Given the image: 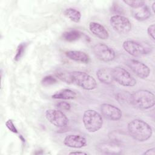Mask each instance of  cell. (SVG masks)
I'll use <instances>...</instances> for the list:
<instances>
[{"label":"cell","instance_id":"cell-21","mask_svg":"<svg viewBox=\"0 0 155 155\" xmlns=\"http://www.w3.org/2000/svg\"><path fill=\"white\" fill-rule=\"evenodd\" d=\"M124 136L125 135H124L120 131L113 130L109 133L108 137L111 140V141L119 143V142H120L123 140Z\"/></svg>","mask_w":155,"mask_h":155},{"label":"cell","instance_id":"cell-15","mask_svg":"<svg viewBox=\"0 0 155 155\" xmlns=\"http://www.w3.org/2000/svg\"><path fill=\"white\" fill-rule=\"evenodd\" d=\"M96 76L100 82L105 84H110L114 81L112 75V69L109 67L99 68L96 71Z\"/></svg>","mask_w":155,"mask_h":155},{"label":"cell","instance_id":"cell-26","mask_svg":"<svg viewBox=\"0 0 155 155\" xmlns=\"http://www.w3.org/2000/svg\"><path fill=\"white\" fill-rule=\"evenodd\" d=\"M56 107L59 110H66V111L70 110L71 108L70 104L68 102H65V101H60L57 102L56 104Z\"/></svg>","mask_w":155,"mask_h":155},{"label":"cell","instance_id":"cell-30","mask_svg":"<svg viewBox=\"0 0 155 155\" xmlns=\"http://www.w3.org/2000/svg\"><path fill=\"white\" fill-rule=\"evenodd\" d=\"M70 154H87V153L83 151H72L69 153Z\"/></svg>","mask_w":155,"mask_h":155},{"label":"cell","instance_id":"cell-31","mask_svg":"<svg viewBox=\"0 0 155 155\" xmlns=\"http://www.w3.org/2000/svg\"><path fill=\"white\" fill-rule=\"evenodd\" d=\"M151 8H152L153 12L154 13V12H155V2H154L153 3V4L151 5Z\"/></svg>","mask_w":155,"mask_h":155},{"label":"cell","instance_id":"cell-24","mask_svg":"<svg viewBox=\"0 0 155 155\" xmlns=\"http://www.w3.org/2000/svg\"><path fill=\"white\" fill-rule=\"evenodd\" d=\"M26 45H27L26 43H21L18 46V48L16 50V53L14 57L15 61H18L21 59V58L22 56V55L24 53Z\"/></svg>","mask_w":155,"mask_h":155},{"label":"cell","instance_id":"cell-28","mask_svg":"<svg viewBox=\"0 0 155 155\" xmlns=\"http://www.w3.org/2000/svg\"><path fill=\"white\" fill-rule=\"evenodd\" d=\"M154 28H155L154 24L150 25L147 28L148 35L153 41H154Z\"/></svg>","mask_w":155,"mask_h":155},{"label":"cell","instance_id":"cell-14","mask_svg":"<svg viewBox=\"0 0 155 155\" xmlns=\"http://www.w3.org/2000/svg\"><path fill=\"white\" fill-rule=\"evenodd\" d=\"M88 27L89 30L92 34L99 39L105 40L108 38L109 33L102 24L95 22H91L89 24Z\"/></svg>","mask_w":155,"mask_h":155},{"label":"cell","instance_id":"cell-10","mask_svg":"<svg viewBox=\"0 0 155 155\" xmlns=\"http://www.w3.org/2000/svg\"><path fill=\"white\" fill-rule=\"evenodd\" d=\"M127 65L140 78L146 79L150 74L149 67L145 64L135 59H130L126 62Z\"/></svg>","mask_w":155,"mask_h":155},{"label":"cell","instance_id":"cell-7","mask_svg":"<svg viewBox=\"0 0 155 155\" xmlns=\"http://www.w3.org/2000/svg\"><path fill=\"white\" fill-rule=\"evenodd\" d=\"M45 116L50 123L56 127H64L68 123V119L60 110H47L45 112Z\"/></svg>","mask_w":155,"mask_h":155},{"label":"cell","instance_id":"cell-2","mask_svg":"<svg viewBox=\"0 0 155 155\" xmlns=\"http://www.w3.org/2000/svg\"><path fill=\"white\" fill-rule=\"evenodd\" d=\"M130 102L136 108L147 110L154 107L155 97L154 94L148 90H139L131 94Z\"/></svg>","mask_w":155,"mask_h":155},{"label":"cell","instance_id":"cell-3","mask_svg":"<svg viewBox=\"0 0 155 155\" xmlns=\"http://www.w3.org/2000/svg\"><path fill=\"white\" fill-rule=\"evenodd\" d=\"M82 122L85 129L90 133L97 131L103 125L102 116L93 110H87L84 111Z\"/></svg>","mask_w":155,"mask_h":155},{"label":"cell","instance_id":"cell-23","mask_svg":"<svg viewBox=\"0 0 155 155\" xmlns=\"http://www.w3.org/2000/svg\"><path fill=\"white\" fill-rule=\"evenodd\" d=\"M123 2L134 8H139L145 5V1L141 0H124Z\"/></svg>","mask_w":155,"mask_h":155},{"label":"cell","instance_id":"cell-22","mask_svg":"<svg viewBox=\"0 0 155 155\" xmlns=\"http://www.w3.org/2000/svg\"><path fill=\"white\" fill-rule=\"evenodd\" d=\"M56 76L58 79H59L61 81L63 82H65L68 84L71 83L70 72H67L65 71H58V73H56Z\"/></svg>","mask_w":155,"mask_h":155},{"label":"cell","instance_id":"cell-17","mask_svg":"<svg viewBox=\"0 0 155 155\" xmlns=\"http://www.w3.org/2000/svg\"><path fill=\"white\" fill-rule=\"evenodd\" d=\"M51 97L55 99L71 100L74 99L76 97V93L70 89L64 88L56 91Z\"/></svg>","mask_w":155,"mask_h":155},{"label":"cell","instance_id":"cell-13","mask_svg":"<svg viewBox=\"0 0 155 155\" xmlns=\"http://www.w3.org/2000/svg\"><path fill=\"white\" fill-rule=\"evenodd\" d=\"M64 143L70 148H81L85 147L87 144V139L82 136L79 134H69L64 139Z\"/></svg>","mask_w":155,"mask_h":155},{"label":"cell","instance_id":"cell-6","mask_svg":"<svg viewBox=\"0 0 155 155\" xmlns=\"http://www.w3.org/2000/svg\"><path fill=\"white\" fill-rule=\"evenodd\" d=\"M110 22L111 27L120 34H127L131 30V24L130 20L122 15H116L110 18Z\"/></svg>","mask_w":155,"mask_h":155},{"label":"cell","instance_id":"cell-18","mask_svg":"<svg viewBox=\"0 0 155 155\" xmlns=\"http://www.w3.org/2000/svg\"><path fill=\"white\" fill-rule=\"evenodd\" d=\"M137 9L138 10H136L133 13V16L137 21H145L151 16V13L149 7L147 5H144L142 7Z\"/></svg>","mask_w":155,"mask_h":155},{"label":"cell","instance_id":"cell-5","mask_svg":"<svg viewBox=\"0 0 155 155\" xmlns=\"http://www.w3.org/2000/svg\"><path fill=\"white\" fill-rule=\"evenodd\" d=\"M112 75L114 81L125 87H133L136 84V79L125 68L116 67L112 69Z\"/></svg>","mask_w":155,"mask_h":155},{"label":"cell","instance_id":"cell-27","mask_svg":"<svg viewBox=\"0 0 155 155\" xmlns=\"http://www.w3.org/2000/svg\"><path fill=\"white\" fill-rule=\"evenodd\" d=\"M5 125L7 127V128L11 131L12 132L14 133H18V130L15 127V125L13 124L12 120L11 119H8L6 122H5Z\"/></svg>","mask_w":155,"mask_h":155},{"label":"cell","instance_id":"cell-29","mask_svg":"<svg viewBox=\"0 0 155 155\" xmlns=\"http://www.w3.org/2000/svg\"><path fill=\"white\" fill-rule=\"evenodd\" d=\"M154 148H152L150 149L147 150L146 151L143 153V154H148V155H154L155 154Z\"/></svg>","mask_w":155,"mask_h":155},{"label":"cell","instance_id":"cell-20","mask_svg":"<svg viewBox=\"0 0 155 155\" xmlns=\"http://www.w3.org/2000/svg\"><path fill=\"white\" fill-rule=\"evenodd\" d=\"M64 15L74 22H79L81 19V12L73 8H68L65 10Z\"/></svg>","mask_w":155,"mask_h":155},{"label":"cell","instance_id":"cell-25","mask_svg":"<svg viewBox=\"0 0 155 155\" xmlns=\"http://www.w3.org/2000/svg\"><path fill=\"white\" fill-rule=\"evenodd\" d=\"M58 80L56 78H54L52 76H46L41 81V84L44 86H48L50 85L54 84L57 82Z\"/></svg>","mask_w":155,"mask_h":155},{"label":"cell","instance_id":"cell-19","mask_svg":"<svg viewBox=\"0 0 155 155\" xmlns=\"http://www.w3.org/2000/svg\"><path fill=\"white\" fill-rule=\"evenodd\" d=\"M82 33L77 30H71L64 32L62 34L64 40L68 42H73L78 40L81 38Z\"/></svg>","mask_w":155,"mask_h":155},{"label":"cell","instance_id":"cell-1","mask_svg":"<svg viewBox=\"0 0 155 155\" xmlns=\"http://www.w3.org/2000/svg\"><path fill=\"white\" fill-rule=\"evenodd\" d=\"M127 130L130 136L139 142H145L148 140L153 134L151 126L140 119H134L130 122Z\"/></svg>","mask_w":155,"mask_h":155},{"label":"cell","instance_id":"cell-8","mask_svg":"<svg viewBox=\"0 0 155 155\" xmlns=\"http://www.w3.org/2000/svg\"><path fill=\"white\" fill-rule=\"evenodd\" d=\"M122 47L124 50L133 56H140L149 54L151 48L147 47L137 42L127 40L123 42Z\"/></svg>","mask_w":155,"mask_h":155},{"label":"cell","instance_id":"cell-16","mask_svg":"<svg viewBox=\"0 0 155 155\" xmlns=\"http://www.w3.org/2000/svg\"><path fill=\"white\" fill-rule=\"evenodd\" d=\"M68 58L71 60L80 62L84 64H88L90 62L89 56L85 52L77 50H70L65 53Z\"/></svg>","mask_w":155,"mask_h":155},{"label":"cell","instance_id":"cell-9","mask_svg":"<svg viewBox=\"0 0 155 155\" xmlns=\"http://www.w3.org/2000/svg\"><path fill=\"white\" fill-rule=\"evenodd\" d=\"M93 52L98 59L104 62L112 61L116 56L114 51L103 43L95 44L93 47Z\"/></svg>","mask_w":155,"mask_h":155},{"label":"cell","instance_id":"cell-12","mask_svg":"<svg viewBox=\"0 0 155 155\" xmlns=\"http://www.w3.org/2000/svg\"><path fill=\"white\" fill-rule=\"evenodd\" d=\"M96 149L100 153L106 154H120L122 150L119 143L112 141L101 142L96 146Z\"/></svg>","mask_w":155,"mask_h":155},{"label":"cell","instance_id":"cell-11","mask_svg":"<svg viewBox=\"0 0 155 155\" xmlns=\"http://www.w3.org/2000/svg\"><path fill=\"white\" fill-rule=\"evenodd\" d=\"M101 111L104 117L111 120H119L122 116V111L119 108L109 104H102L101 106Z\"/></svg>","mask_w":155,"mask_h":155},{"label":"cell","instance_id":"cell-4","mask_svg":"<svg viewBox=\"0 0 155 155\" xmlns=\"http://www.w3.org/2000/svg\"><path fill=\"white\" fill-rule=\"evenodd\" d=\"M71 83H73L82 88L87 90H91L96 88L97 82L95 79L88 73L74 71L70 72Z\"/></svg>","mask_w":155,"mask_h":155}]
</instances>
